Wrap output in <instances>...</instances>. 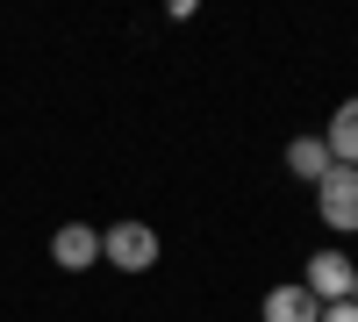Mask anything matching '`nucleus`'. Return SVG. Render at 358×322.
I'll return each mask as SVG.
<instances>
[{"instance_id": "6", "label": "nucleus", "mask_w": 358, "mask_h": 322, "mask_svg": "<svg viewBox=\"0 0 358 322\" xmlns=\"http://www.w3.org/2000/svg\"><path fill=\"white\" fill-rule=\"evenodd\" d=\"M322 151H330V165H358V94L330 115V129H322Z\"/></svg>"}, {"instance_id": "7", "label": "nucleus", "mask_w": 358, "mask_h": 322, "mask_svg": "<svg viewBox=\"0 0 358 322\" xmlns=\"http://www.w3.org/2000/svg\"><path fill=\"white\" fill-rule=\"evenodd\" d=\"M287 172H294V180H308V186L330 180V151H322V136H294V143H287Z\"/></svg>"}, {"instance_id": "9", "label": "nucleus", "mask_w": 358, "mask_h": 322, "mask_svg": "<svg viewBox=\"0 0 358 322\" xmlns=\"http://www.w3.org/2000/svg\"><path fill=\"white\" fill-rule=\"evenodd\" d=\"M351 308H358V279H351Z\"/></svg>"}, {"instance_id": "3", "label": "nucleus", "mask_w": 358, "mask_h": 322, "mask_svg": "<svg viewBox=\"0 0 358 322\" xmlns=\"http://www.w3.org/2000/svg\"><path fill=\"white\" fill-rule=\"evenodd\" d=\"M351 279H358V265H351V251H337V244H322V251H308V265H301V286L330 308V301H351Z\"/></svg>"}, {"instance_id": "1", "label": "nucleus", "mask_w": 358, "mask_h": 322, "mask_svg": "<svg viewBox=\"0 0 358 322\" xmlns=\"http://www.w3.org/2000/svg\"><path fill=\"white\" fill-rule=\"evenodd\" d=\"M101 258H108L115 272H151V265H158V229L136 222V215L108 222V229H101Z\"/></svg>"}, {"instance_id": "4", "label": "nucleus", "mask_w": 358, "mask_h": 322, "mask_svg": "<svg viewBox=\"0 0 358 322\" xmlns=\"http://www.w3.org/2000/svg\"><path fill=\"white\" fill-rule=\"evenodd\" d=\"M50 265L57 272H86V265H101V229L94 222H65L50 237Z\"/></svg>"}, {"instance_id": "2", "label": "nucleus", "mask_w": 358, "mask_h": 322, "mask_svg": "<svg viewBox=\"0 0 358 322\" xmlns=\"http://www.w3.org/2000/svg\"><path fill=\"white\" fill-rule=\"evenodd\" d=\"M315 215L330 237H358V165H330V180L315 186Z\"/></svg>"}, {"instance_id": "5", "label": "nucleus", "mask_w": 358, "mask_h": 322, "mask_svg": "<svg viewBox=\"0 0 358 322\" xmlns=\"http://www.w3.org/2000/svg\"><path fill=\"white\" fill-rule=\"evenodd\" d=\"M315 315H322V301L301 279H287V286H273V294L258 301V322H315Z\"/></svg>"}, {"instance_id": "8", "label": "nucleus", "mask_w": 358, "mask_h": 322, "mask_svg": "<svg viewBox=\"0 0 358 322\" xmlns=\"http://www.w3.org/2000/svg\"><path fill=\"white\" fill-rule=\"evenodd\" d=\"M315 322H358V308H351V301H330V308H322Z\"/></svg>"}]
</instances>
